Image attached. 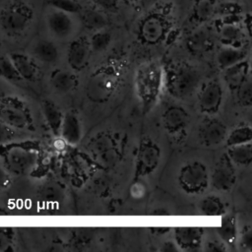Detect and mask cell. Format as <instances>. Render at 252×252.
Returning <instances> with one entry per match:
<instances>
[{"instance_id":"cell-1","label":"cell","mask_w":252,"mask_h":252,"mask_svg":"<svg viewBox=\"0 0 252 252\" xmlns=\"http://www.w3.org/2000/svg\"><path fill=\"white\" fill-rule=\"evenodd\" d=\"M44 0H0V51L24 49L37 33Z\"/></svg>"},{"instance_id":"cell-2","label":"cell","mask_w":252,"mask_h":252,"mask_svg":"<svg viewBox=\"0 0 252 252\" xmlns=\"http://www.w3.org/2000/svg\"><path fill=\"white\" fill-rule=\"evenodd\" d=\"M10 83L0 79V121L26 132L34 129L32 112L27 101L9 88Z\"/></svg>"},{"instance_id":"cell-3","label":"cell","mask_w":252,"mask_h":252,"mask_svg":"<svg viewBox=\"0 0 252 252\" xmlns=\"http://www.w3.org/2000/svg\"><path fill=\"white\" fill-rule=\"evenodd\" d=\"M200 73L187 63H173L165 68V86L168 93L177 98L191 96L200 84Z\"/></svg>"},{"instance_id":"cell-4","label":"cell","mask_w":252,"mask_h":252,"mask_svg":"<svg viewBox=\"0 0 252 252\" xmlns=\"http://www.w3.org/2000/svg\"><path fill=\"white\" fill-rule=\"evenodd\" d=\"M37 161L35 148L29 146V142H13L0 145V163L15 174L29 173Z\"/></svg>"},{"instance_id":"cell-5","label":"cell","mask_w":252,"mask_h":252,"mask_svg":"<svg viewBox=\"0 0 252 252\" xmlns=\"http://www.w3.org/2000/svg\"><path fill=\"white\" fill-rule=\"evenodd\" d=\"M74 14L54 8L47 3L43 4L37 32L51 39H65L75 30Z\"/></svg>"},{"instance_id":"cell-6","label":"cell","mask_w":252,"mask_h":252,"mask_svg":"<svg viewBox=\"0 0 252 252\" xmlns=\"http://www.w3.org/2000/svg\"><path fill=\"white\" fill-rule=\"evenodd\" d=\"M161 79V68L155 62L142 64L137 69L135 89L145 109H149L157 101L160 91Z\"/></svg>"},{"instance_id":"cell-7","label":"cell","mask_w":252,"mask_h":252,"mask_svg":"<svg viewBox=\"0 0 252 252\" xmlns=\"http://www.w3.org/2000/svg\"><path fill=\"white\" fill-rule=\"evenodd\" d=\"M209 172L207 166L198 160L184 164L177 176L180 188L187 194H200L209 184Z\"/></svg>"},{"instance_id":"cell-8","label":"cell","mask_w":252,"mask_h":252,"mask_svg":"<svg viewBox=\"0 0 252 252\" xmlns=\"http://www.w3.org/2000/svg\"><path fill=\"white\" fill-rule=\"evenodd\" d=\"M24 50L38 64L43 65H53L60 56L55 41L38 32L28 42Z\"/></svg>"},{"instance_id":"cell-9","label":"cell","mask_w":252,"mask_h":252,"mask_svg":"<svg viewBox=\"0 0 252 252\" xmlns=\"http://www.w3.org/2000/svg\"><path fill=\"white\" fill-rule=\"evenodd\" d=\"M160 158V149L153 142L151 139H143L139 145L137 158H136V167H135V177L147 176L157 168Z\"/></svg>"},{"instance_id":"cell-10","label":"cell","mask_w":252,"mask_h":252,"mask_svg":"<svg viewBox=\"0 0 252 252\" xmlns=\"http://www.w3.org/2000/svg\"><path fill=\"white\" fill-rule=\"evenodd\" d=\"M168 20L158 11L152 12L142 19L139 25V35L148 43L158 42L166 34Z\"/></svg>"},{"instance_id":"cell-11","label":"cell","mask_w":252,"mask_h":252,"mask_svg":"<svg viewBox=\"0 0 252 252\" xmlns=\"http://www.w3.org/2000/svg\"><path fill=\"white\" fill-rule=\"evenodd\" d=\"M212 186L218 191H229L236 181V171L234 163L228 156L223 154L217 161L210 176Z\"/></svg>"},{"instance_id":"cell-12","label":"cell","mask_w":252,"mask_h":252,"mask_svg":"<svg viewBox=\"0 0 252 252\" xmlns=\"http://www.w3.org/2000/svg\"><path fill=\"white\" fill-rule=\"evenodd\" d=\"M222 88L218 81H210L203 86L198 95V107L201 112L215 114L222 101Z\"/></svg>"},{"instance_id":"cell-13","label":"cell","mask_w":252,"mask_h":252,"mask_svg":"<svg viewBox=\"0 0 252 252\" xmlns=\"http://www.w3.org/2000/svg\"><path fill=\"white\" fill-rule=\"evenodd\" d=\"M227 129L223 122L217 118H205L199 126L198 136L200 142L207 147H214L223 142Z\"/></svg>"},{"instance_id":"cell-14","label":"cell","mask_w":252,"mask_h":252,"mask_svg":"<svg viewBox=\"0 0 252 252\" xmlns=\"http://www.w3.org/2000/svg\"><path fill=\"white\" fill-rule=\"evenodd\" d=\"M24 82H34L39 75V64L24 49L7 52Z\"/></svg>"},{"instance_id":"cell-15","label":"cell","mask_w":252,"mask_h":252,"mask_svg":"<svg viewBox=\"0 0 252 252\" xmlns=\"http://www.w3.org/2000/svg\"><path fill=\"white\" fill-rule=\"evenodd\" d=\"M91 54V46L89 40L84 37L74 39L68 48L67 60L70 67L74 70H83L89 63Z\"/></svg>"},{"instance_id":"cell-16","label":"cell","mask_w":252,"mask_h":252,"mask_svg":"<svg viewBox=\"0 0 252 252\" xmlns=\"http://www.w3.org/2000/svg\"><path fill=\"white\" fill-rule=\"evenodd\" d=\"M115 87V77L108 71H99L91 78L88 86L89 95L94 99L102 100L111 94Z\"/></svg>"},{"instance_id":"cell-17","label":"cell","mask_w":252,"mask_h":252,"mask_svg":"<svg viewBox=\"0 0 252 252\" xmlns=\"http://www.w3.org/2000/svg\"><path fill=\"white\" fill-rule=\"evenodd\" d=\"M204 230L198 226H183L174 229V241L178 248L185 251L197 250L203 239Z\"/></svg>"},{"instance_id":"cell-18","label":"cell","mask_w":252,"mask_h":252,"mask_svg":"<svg viewBox=\"0 0 252 252\" xmlns=\"http://www.w3.org/2000/svg\"><path fill=\"white\" fill-rule=\"evenodd\" d=\"M162 123L170 134H176L186 128L189 123V114L181 106L172 105L162 113Z\"/></svg>"},{"instance_id":"cell-19","label":"cell","mask_w":252,"mask_h":252,"mask_svg":"<svg viewBox=\"0 0 252 252\" xmlns=\"http://www.w3.org/2000/svg\"><path fill=\"white\" fill-rule=\"evenodd\" d=\"M60 135L69 144L75 145L82 138L81 121L75 111H68L63 116Z\"/></svg>"},{"instance_id":"cell-20","label":"cell","mask_w":252,"mask_h":252,"mask_svg":"<svg viewBox=\"0 0 252 252\" xmlns=\"http://www.w3.org/2000/svg\"><path fill=\"white\" fill-rule=\"evenodd\" d=\"M249 63L245 59L223 69V79L231 91H236L247 79Z\"/></svg>"},{"instance_id":"cell-21","label":"cell","mask_w":252,"mask_h":252,"mask_svg":"<svg viewBox=\"0 0 252 252\" xmlns=\"http://www.w3.org/2000/svg\"><path fill=\"white\" fill-rule=\"evenodd\" d=\"M41 109L43 117L51 132L53 135L59 136L64 116L61 109L51 100H43L41 102Z\"/></svg>"},{"instance_id":"cell-22","label":"cell","mask_w":252,"mask_h":252,"mask_svg":"<svg viewBox=\"0 0 252 252\" xmlns=\"http://www.w3.org/2000/svg\"><path fill=\"white\" fill-rule=\"evenodd\" d=\"M49 82L51 87L58 93L66 94L73 90L77 84V77L67 70H55L51 73Z\"/></svg>"},{"instance_id":"cell-23","label":"cell","mask_w":252,"mask_h":252,"mask_svg":"<svg viewBox=\"0 0 252 252\" xmlns=\"http://www.w3.org/2000/svg\"><path fill=\"white\" fill-rule=\"evenodd\" d=\"M79 15L83 25L87 29L97 31L103 29L107 25V19L103 12L94 6L82 8Z\"/></svg>"},{"instance_id":"cell-24","label":"cell","mask_w":252,"mask_h":252,"mask_svg":"<svg viewBox=\"0 0 252 252\" xmlns=\"http://www.w3.org/2000/svg\"><path fill=\"white\" fill-rule=\"evenodd\" d=\"M186 44L192 53L201 54L213 46V38L208 31L199 30L187 38Z\"/></svg>"},{"instance_id":"cell-25","label":"cell","mask_w":252,"mask_h":252,"mask_svg":"<svg viewBox=\"0 0 252 252\" xmlns=\"http://www.w3.org/2000/svg\"><path fill=\"white\" fill-rule=\"evenodd\" d=\"M217 233L225 244L234 245L237 240V221L235 216H224L220 225L217 227Z\"/></svg>"},{"instance_id":"cell-26","label":"cell","mask_w":252,"mask_h":252,"mask_svg":"<svg viewBox=\"0 0 252 252\" xmlns=\"http://www.w3.org/2000/svg\"><path fill=\"white\" fill-rule=\"evenodd\" d=\"M245 56H246V52L241 47L225 45L224 47L220 49L217 56V61L220 68L223 70L245 59Z\"/></svg>"},{"instance_id":"cell-27","label":"cell","mask_w":252,"mask_h":252,"mask_svg":"<svg viewBox=\"0 0 252 252\" xmlns=\"http://www.w3.org/2000/svg\"><path fill=\"white\" fill-rule=\"evenodd\" d=\"M226 155L230 160L238 165H250L252 162V145L251 142L229 146Z\"/></svg>"},{"instance_id":"cell-28","label":"cell","mask_w":252,"mask_h":252,"mask_svg":"<svg viewBox=\"0 0 252 252\" xmlns=\"http://www.w3.org/2000/svg\"><path fill=\"white\" fill-rule=\"evenodd\" d=\"M0 79L13 85L23 83L24 80L15 68L7 52L0 51Z\"/></svg>"},{"instance_id":"cell-29","label":"cell","mask_w":252,"mask_h":252,"mask_svg":"<svg viewBox=\"0 0 252 252\" xmlns=\"http://www.w3.org/2000/svg\"><path fill=\"white\" fill-rule=\"evenodd\" d=\"M199 211L204 216H221L225 213V205L219 197L210 195L200 202Z\"/></svg>"},{"instance_id":"cell-30","label":"cell","mask_w":252,"mask_h":252,"mask_svg":"<svg viewBox=\"0 0 252 252\" xmlns=\"http://www.w3.org/2000/svg\"><path fill=\"white\" fill-rule=\"evenodd\" d=\"M252 140V129L248 125H241L230 131L229 134L226 135L225 143L226 146H234L239 144L249 143Z\"/></svg>"},{"instance_id":"cell-31","label":"cell","mask_w":252,"mask_h":252,"mask_svg":"<svg viewBox=\"0 0 252 252\" xmlns=\"http://www.w3.org/2000/svg\"><path fill=\"white\" fill-rule=\"evenodd\" d=\"M241 31L234 24L227 23L220 30V40L224 45L240 47L239 43L241 41Z\"/></svg>"},{"instance_id":"cell-32","label":"cell","mask_w":252,"mask_h":252,"mask_svg":"<svg viewBox=\"0 0 252 252\" xmlns=\"http://www.w3.org/2000/svg\"><path fill=\"white\" fill-rule=\"evenodd\" d=\"M216 11L215 0H194L193 16L197 21L208 20Z\"/></svg>"},{"instance_id":"cell-33","label":"cell","mask_w":252,"mask_h":252,"mask_svg":"<svg viewBox=\"0 0 252 252\" xmlns=\"http://www.w3.org/2000/svg\"><path fill=\"white\" fill-rule=\"evenodd\" d=\"M111 40H112L111 33L101 29V30L95 31V32L92 35L89 42H90L91 49L96 52H101L109 46Z\"/></svg>"},{"instance_id":"cell-34","label":"cell","mask_w":252,"mask_h":252,"mask_svg":"<svg viewBox=\"0 0 252 252\" xmlns=\"http://www.w3.org/2000/svg\"><path fill=\"white\" fill-rule=\"evenodd\" d=\"M48 5L64 12L77 15L82 10V5L78 0H44Z\"/></svg>"},{"instance_id":"cell-35","label":"cell","mask_w":252,"mask_h":252,"mask_svg":"<svg viewBox=\"0 0 252 252\" xmlns=\"http://www.w3.org/2000/svg\"><path fill=\"white\" fill-rule=\"evenodd\" d=\"M21 133V131H18L15 128L0 121V145L20 141L19 134Z\"/></svg>"},{"instance_id":"cell-36","label":"cell","mask_w":252,"mask_h":252,"mask_svg":"<svg viewBox=\"0 0 252 252\" xmlns=\"http://www.w3.org/2000/svg\"><path fill=\"white\" fill-rule=\"evenodd\" d=\"M236 97L239 103L242 105H250L252 102V92H251V82L246 79L245 82L235 91Z\"/></svg>"},{"instance_id":"cell-37","label":"cell","mask_w":252,"mask_h":252,"mask_svg":"<svg viewBox=\"0 0 252 252\" xmlns=\"http://www.w3.org/2000/svg\"><path fill=\"white\" fill-rule=\"evenodd\" d=\"M91 2L105 13H116L119 9V0H91Z\"/></svg>"},{"instance_id":"cell-38","label":"cell","mask_w":252,"mask_h":252,"mask_svg":"<svg viewBox=\"0 0 252 252\" xmlns=\"http://www.w3.org/2000/svg\"><path fill=\"white\" fill-rule=\"evenodd\" d=\"M13 240V230L0 227V250H7Z\"/></svg>"},{"instance_id":"cell-39","label":"cell","mask_w":252,"mask_h":252,"mask_svg":"<svg viewBox=\"0 0 252 252\" xmlns=\"http://www.w3.org/2000/svg\"><path fill=\"white\" fill-rule=\"evenodd\" d=\"M240 246L244 250L251 251L252 249V230L249 225L244 226L242 230L241 237H240Z\"/></svg>"},{"instance_id":"cell-40","label":"cell","mask_w":252,"mask_h":252,"mask_svg":"<svg viewBox=\"0 0 252 252\" xmlns=\"http://www.w3.org/2000/svg\"><path fill=\"white\" fill-rule=\"evenodd\" d=\"M11 184V173L0 163V192L7 189Z\"/></svg>"},{"instance_id":"cell-41","label":"cell","mask_w":252,"mask_h":252,"mask_svg":"<svg viewBox=\"0 0 252 252\" xmlns=\"http://www.w3.org/2000/svg\"><path fill=\"white\" fill-rule=\"evenodd\" d=\"M207 250L210 251V252H215V251H225L226 248L224 247L223 243H220V242H218V241H210L208 243V246H207Z\"/></svg>"},{"instance_id":"cell-42","label":"cell","mask_w":252,"mask_h":252,"mask_svg":"<svg viewBox=\"0 0 252 252\" xmlns=\"http://www.w3.org/2000/svg\"><path fill=\"white\" fill-rule=\"evenodd\" d=\"M175 243H173V242H165L164 243V247L163 248H161V250L162 251H176V250H178V248L174 245Z\"/></svg>"},{"instance_id":"cell-43","label":"cell","mask_w":252,"mask_h":252,"mask_svg":"<svg viewBox=\"0 0 252 252\" xmlns=\"http://www.w3.org/2000/svg\"><path fill=\"white\" fill-rule=\"evenodd\" d=\"M124 1L128 4H135V3H137L138 0H124Z\"/></svg>"},{"instance_id":"cell-44","label":"cell","mask_w":252,"mask_h":252,"mask_svg":"<svg viewBox=\"0 0 252 252\" xmlns=\"http://www.w3.org/2000/svg\"><path fill=\"white\" fill-rule=\"evenodd\" d=\"M223 1H231V2H237L238 0H223Z\"/></svg>"}]
</instances>
